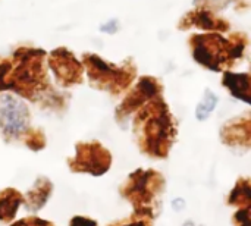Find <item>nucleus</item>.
Here are the masks:
<instances>
[{"instance_id": "nucleus-7", "label": "nucleus", "mask_w": 251, "mask_h": 226, "mask_svg": "<svg viewBox=\"0 0 251 226\" xmlns=\"http://www.w3.org/2000/svg\"><path fill=\"white\" fill-rule=\"evenodd\" d=\"M53 196V182L47 176H38L29 190L22 194V204L28 212H40Z\"/></svg>"}, {"instance_id": "nucleus-10", "label": "nucleus", "mask_w": 251, "mask_h": 226, "mask_svg": "<svg viewBox=\"0 0 251 226\" xmlns=\"http://www.w3.org/2000/svg\"><path fill=\"white\" fill-rule=\"evenodd\" d=\"M21 206H22L21 191L15 188L0 190V224L13 222Z\"/></svg>"}, {"instance_id": "nucleus-6", "label": "nucleus", "mask_w": 251, "mask_h": 226, "mask_svg": "<svg viewBox=\"0 0 251 226\" xmlns=\"http://www.w3.org/2000/svg\"><path fill=\"white\" fill-rule=\"evenodd\" d=\"M159 93H160L159 82H156L151 78H143L138 82V85L135 87V90L125 99V101L118 109V118L124 119V118L129 116L132 112H137L147 101H150L151 99L157 97Z\"/></svg>"}, {"instance_id": "nucleus-9", "label": "nucleus", "mask_w": 251, "mask_h": 226, "mask_svg": "<svg viewBox=\"0 0 251 226\" xmlns=\"http://www.w3.org/2000/svg\"><path fill=\"white\" fill-rule=\"evenodd\" d=\"M53 69L56 76L65 84H75L81 79V68L69 54H54L53 56Z\"/></svg>"}, {"instance_id": "nucleus-14", "label": "nucleus", "mask_w": 251, "mask_h": 226, "mask_svg": "<svg viewBox=\"0 0 251 226\" xmlns=\"http://www.w3.org/2000/svg\"><path fill=\"white\" fill-rule=\"evenodd\" d=\"M154 216L149 213H138L132 212V215L126 219H121L116 222H112L107 226H153L154 225Z\"/></svg>"}, {"instance_id": "nucleus-2", "label": "nucleus", "mask_w": 251, "mask_h": 226, "mask_svg": "<svg viewBox=\"0 0 251 226\" xmlns=\"http://www.w3.org/2000/svg\"><path fill=\"white\" fill-rule=\"evenodd\" d=\"M166 188L165 176L154 169H137L121 185V196L132 206L134 212L149 213L156 218Z\"/></svg>"}, {"instance_id": "nucleus-21", "label": "nucleus", "mask_w": 251, "mask_h": 226, "mask_svg": "<svg viewBox=\"0 0 251 226\" xmlns=\"http://www.w3.org/2000/svg\"><path fill=\"white\" fill-rule=\"evenodd\" d=\"M182 226H200V225H197L196 222H193V221H187V222H184V225Z\"/></svg>"}, {"instance_id": "nucleus-13", "label": "nucleus", "mask_w": 251, "mask_h": 226, "mask_svg": "<svg viewBox=\"0 0 251 226\" xmlns=\"http://www.w3.org/2000/svg\"><path fill=\"white\" fill-rule=\"evenodd\" d=\"M216 106H218V96L213 94L210 90H206L203 94V99L200 100V103L196 109V118L201 122L209 119V116L213 113Z\"/></svg>"}, {"instance_id": "nucleus-18", "label": "nucleus", "mask_w": 251, "mask_h": 226, "mask_svg": "<svg viewBox=\"0 0 251 226\" xmlns=\"http://www.w3.org/2000/svg\"><path fill=\"white\" fill-rule=\"evenodd\" d=\"M69 226H99V224L87 216H74L69 222Z\"/></svg>"}, {"instance_id": "nucleus-15", "label": "nucleus", "mask_w": 251, "mask_h": 226, "mask_svg": "<svg viewBox=\"0 0 251 226\" xmlns=\"http://www.w3.org/2000/svg\"><path fill=\"white\" fill-rule=\"evenodd\" d=\"M24 137H25V144L28 146V149L34 151L43 150L46 147V138L40 129H28Z\"/></svg>"}, {"instance_id": "nucleus-20", "label": "nucleus", "mask_w": 251, "mask_h": 226, "mask_svg": "<svg viewBox=\"0 0 251 226\" xmlns=\"http://www.w3.org/2000/svg\"><path fill=\"white\" fill-rule=\"evenodd\" d=\"M172 209H174L175 212H181V210H184V209H185V200H184V199H181V197L175 199V200L172 201Z\"/></svg>"}, {"instance_id": "nucleus-12", "label": "nucleus", "mask_w": 251, "mask_h": 226, "mask_svg": "<svg viewBox=\"0 0 251 226\" xmlns=\"http://www.w3.org/2000/svg\"><path fill=\"white\" fill-rule=\"evenodd\" d=\"M251 181L249 176L240 178L228 194V204L235 209L251 207Z\"/></svg>"}, {"instance_id": "nucleus-5", "label": "nucleus", "mask_w": 251, "mask_h": 226, "mask_svg": "<svg viewBox=\"0 0 251 226\" xmlns=\"http://www.w3.org/2000/svg\"><path fill=\"white\" fill-rule=\"evenodd\" d=\"M88 71L90 78L93 82L97 84V87L109 90V91H121L131 82V74L113 68L107 63H104L101 59L96 56L88 57Z\"/></svg>"}, {"instance_id": "nucleus-19", "label": "nucleus", "mask_w": 251, "mask_h": 226, "mask_svg": "<svg viewBox=\"0 0 251 226\" xmlns=\"http://www.w3.org/2000/svg\"><path fill=\"white\" fill-rule=\"evenodd\" d=\"M118 28H119V22L116 19H110L100 26L101 32H106V34H115L118 31Z\"/></svg>"}, {"instance_id": "nucleus-4", "label": "nucleus", "mask_w": 251, "mask_h": 226, "mask_svg": "<svg viewBox=\"0 0 251 226\" xmlns=\"http://www.w3.org/2000/svg\"><path fill=\"white\" fill-rule=\"evenodd\" d=\"M29 109L13 94L0 96V129L7 140H16L29 129Z\"/></svg>"}, {"instance_id": "nucleus-16", "label": "nucleus", "mask_w": 251, "mask_h": 226, "mask_svg": "<svg viewBox=\"0 0 251 226\" xmlns=\"http://www.w3.org/2000/svg\"><path fill=\"white\" fill-rule=\"evenodd\" d=\"M9 226H56L54 224H51L50 221L37 218V216H28V218H22L19 221H13L10 222Z\"/></svg>"}, {"instance_id": "nucleus-8", "label": "nucleus", "mask_w": 251, "mask_h": 226, "mask_svg": "<svg viewBox=\"0 0 251 226\" xmlns=\"http://www.w3.org/2000/svg\"><path fill=\"white\" fill-rule=\"evenodd\" d=\"M222 141L231 147H243L249 150L250 147V121L249 118L237 122L225 124L221 132Z\"/></svg>"}, {"instance_id": "nucleus-3", "label": "nucleus", "mask_w": 251, "mask_h": 226, "mask_svg": "<svg viewBox=\"0 0 251 226\" xmlns=\"http://www.w3.org/2000/svg\"><path fill=\"white\" fill-rule=\"evenodd\" d=\"M68 166L74 174L103 176L112 166V154L97 141L78 143L75 154L68 159Z\"/></svg>"}, {"instance_id": "nucleus-17", "label": "nucleus", "mask_w": 251, "mask_h": 226, "mask_svg": "<svg viewBox=\"0 0 251 226\" xmlns=\"http://www.w3.org/2000/svg\"><path fill=\"white\" fill-rule=\"evenodd\" d=\"M251 207L247 209H237V212L232 216V222L235 226H251L250 222V210Z\"/></svg>"}, {"instance_id": "nucleus-11", "label": "nucleus", "mask_w": 251, "mask_h": 226, "mask_svg": "<svg viewBox=\"0 0 251 226\" xmlns=\"http://www.w3.org/2000/svg\"><path fill=\"white\" fill-rule=\"evenodd\" d=\"M224 85L231 91L235 99L244 103H250V78L247 74L226 72L224 76Z\"/></svg>"}, {"instance_id": "nucleus-1", "label": "nucleus", "mask_w": 251, "mask_h": 226, "mask_svg": "<svg viewBox=\"0 0 251 226\" xmlns=\"http://www.w3.org/2000/svg\"><path fill=\"white\" fill-rule=\"evenodd\" d=\"M137 112L135 132L141 151L153 159H166L176 137V126L166 103L157 96Z\"/></svg>"}]
</instances>
